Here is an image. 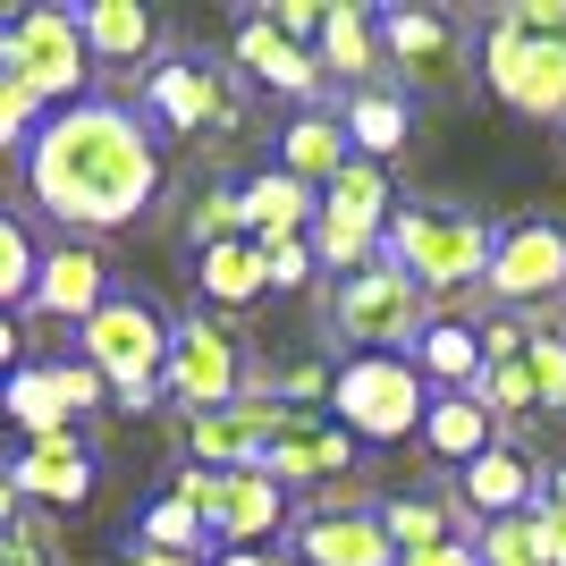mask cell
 Returning a JSON list of instances; mask_svg holds the SVG:
<instances>
[{
    "instance_id": "obj_1",
    "label": "cell",
    "mask_w": 566,
    "mask_h": 566,
    "mask_svg": "<svg viewBox=\"0 0 566 566\" xmlns=\"http://www.w3.org/2000/svg\"><path fill=\"white\" fill-rule=\"evenodd\" d=\"M25 187L69 229H127L161 195V144L118 102H69L25 144Z\"/></svg>"
},
{
    "instance_id": "obj_2",
    "label": "cell",
    "mask_w": 566,
    "mask_h": 566,
    "mask_svg": "<svg viewBox=\"0 0 566 566\" xmlns=\"http://www.w3.org/2000/svg\"><path fill=\"white\" fill-rule=\"evenodd\" d=\"M491 237L499 229H482L473 212H449V203H398L389 229H380V254L398 262L431 305H457L491 271Z\"/></svg>"
},
{
    "instance_id": "obj_3",
    "label": "cell",
    "mask_w": 566,
    "mask_h": 566,
    "mask_svg": "<svg viewBox=\"0 0 566 566\" xmlns=\"http://www.w3.org/2000/svg\"><path fill=\"white\" fill-rule=\"evenodd\" d=\"M85 364L118 398V415H153L161 406V364H169V322L144 296H111L85 322Z\"/></svg>"
},
{
    "instance_id": "obj_4",
    "label": "cell",
    "mask_w": 566,
    "mask_h": 566,
    "mask_svg": "<svg viewBox=\"0 0 566 566\" xmlns=\"http://www.w3.org/2000/svg\"><path fill=\"white\" fill-rule=\"evenodd\" d=\"M423 322H431V296L406 280L389 254H373L364 271L331 280V331L347 338L355 355H406L423 338Z\"/></svg>"
},
{
    "instance_id": "obj_5",
    "label": "cell",
    "mask_w": 566,
    "mask_h": 566,
    "mask_svg": "<svg viewBox=\"0 0 566 566\" xmlns=\"http://www.w3.org/2000/svg\"><path fill=\"white\" fill-rule=\"evenodd\" d=\"M423 373L406 364V355H347L331 373V415L347 440H380V449H398V440H415L423 431Z\"/></svg>"
},
{
    "instance_id": "obj_6",
    "label": "cell",
    "mask_w": 566,
    "mask_h": 566,
    "mask_svg": "<svg viewBox=\"0 0 566 566\" xmlns=\"http://www.w3.org/2000/svg\"><path fill=\"white\" fill-rule=\"evenodd\" d=\"M0 76L34 102H76L94 76V51L76 34V9H18L0 18Z\"/></svg>"
},
{
    "instance_id": "obj_7",
    "label": "cell",
    "mask_w": 566,
    "mask_h": 566,
    "mask_svg": "<svg viewBox=\"0 0 566 566\" xmlns=\"http://www.w3.org/2000/svg\"><path fill=\"white\" fill-rule=\"evenodd\" d=\"M482 85L516 118H542V127H566V43H542L491 9L482 18Z\"/></svg>"
},
{
    "instance_id": "obj_8",
    "label": "cell",
    "mask_w": 566,
    "mask_h": 566,
    "mask_svg": "<svg viewBox=\"0 0 566 566\" xmlns=\"http://www.w3.org/2000/svg\"><path fill=\"white\" fill-rule=\"evenodd\" d=\"M482 296H491L507 322H533V313L566 305V229L558 220H507V229L491 237Z\"/></svg>"
},
{
    "instance_id": "obj_9",
    "label": "cell",
    "mask_w": 566,
    "mask_h": 566,
    "mask_svg": "<svg viewBox=\"0 0 566 566\" xmlns=\"http://www.w3.org/2000/svg\"><path fill=\"white\" fill-rule=\"evenodd\" d=\"M161 398H178L187 415H220L245 398V355L220 322H178L169 331V364H161Z\"/></svg>"
},
{
    "instance_id": "obj_10",
    "label": "cell",
    "mask_w": 566,
    "mask_h": 566,
    "mask_svg": "<svg viewBox=\"0 0 566 566\" xmlns=\"http://www.w3.org/2000/svg\"><path fill=\"white\" fill-rule=\"evenodd\" d=\"M380 69H398L415 94H457L465 85V34L440 9H380Z\"/></svg>"
},
{
    "instance_id": "obj_11",
    "label": "cell",
    "mask_w": 566,
    "mask_h": 566,
    "mask_svg": "<svg viewBox=\"0 0 566 566\" xmlns=\"http://www.w3.org/2000/svg\"><path fill=\"white\" fill-rule=\"evenodd\" d=\"M144 111L161 118L169 136H203V127H229L237 118V85H229L220 60L178 51V60H161V69H144Z\"/></svg>"
},
{
    "instance_id": "obj_12",
    "label": "cell",
    "mask_w": 566,
    "mask_h": 566,
    "mask_svg": "<svg viewBox=\"0 0 566 566\" xmlns=\"http://www.w3.org/2000/svg\"><path fill=\"white\" fill-rule=\"evenodd\" d=\"M280 423H287V406H271V398H237L220 415H187V457L203 473H254L262 440Z\"/></svg>"
},
{
    "instance_id": "obj_13",
    "label": "cell",
    "mask_w": 566,
    "mask_h": 566,
    "mask_svg": "<svg viewBox=\"0 0 566 566\" xmlns=\"http://www.w3.org/2000/svg\"><path fill=\"white\" fill-rule=\"evenodd\" d=\"M355 465V440L338 423H322V415H287L271 440H262L254 473H271L280 491H305V482H331V473Z\"/></svg>"
},
{
    "instance_id": "obj_14",
    "label": "cell",
    "mask_w": 566,
    "mask_h": 566,
    "mask_svg": "<svg viewBox=\"0 0 566 566\" xmlns=\"http://www.w3.org/2000/svg\"><path fill=\"white\" fill-rule=\"evenodd\" d=\"M287 558L296 566H398V549H389L373 507H313V516H296Z\"/></svg>"
},
{
    "instance_id": "obj_15",
    "label": "cell",
    "mask_w": 566,
    "mask_h": 566,
    "mask_svg": "<svg viewBox=\"0 0 566 566\" xmlns=\"http://www.w3.org/2000/svg\"><path fill=\"white\" fill-rule=\"evenodd\" d=\"M406 364L423 373L431 398H473V389H482V364H491V347H482V322H465V313H431L423 338L406 347Z\"/></svg>"
},
{
    "instance_id": "obj_16",
    "label": "cell",
    "mask_w": 566,
    "mask_h": 566,
    "mask_svg": "<svg viewBox=\"0 0 566 566\" xmlns=\"http://www.w3.org/2000/svg\"><path fill=\"white\" fill-rule=\"evenodd\" d=\"M25 305L43 313V322H76V331H85V322L111 305V262H102L94 245H51Z\"/></svg>"
},
{
    "instance_id": "obj_17",
    "label": "cell",
    "mask_w": 566,
    "mask_h": 566,
    "mask_svg": "<svg viewBox=\"0 0 566 566\" xmlns=\"http://www.w3.org/2000/svg\"><path fill=\"white\" fill-rule=\"evenodd\" d=\"M280 524H287V491L271 473H220L212 507H203V533H212V542L254 549V542H271Z\"/></svg>"
},
{
    "instance_id": "obj_18",
    "label": "cell",
    "mask_w": 566,
    "mask_h": 566,
    "mask_svg": "<svg viewBox=\"0 0 566 566\" xmlns=\"http://www.w3.org/2000/svg\"><path fill=\"white\" fill-rule=\"evenodd\" d=\"M18 499H43V507H76V499L94 491V449L76 440V431H51V440H25V457L9 465Z\"/></svg>"
},
{
    "instance_id": "obj_19",
    "label": "cell",
    "mask_w": 566,
    "mask_h": 566,
    "mask_svg": "<svg viewBox=\"0 0 566 566\" xmlns=\"http://www.w3.org/2000/svg\"><path fill=\"white\" fill-rule=\"evenodd\" d=\"M465 507L482 524H499V516H524V507H542V465L516 449V440H499V449H482L465 465Z\"/></svg>"
},
{
    "instance_id": "obj_20",
    "label": "cell",
    "mask_w": 566,
    "mask_h": 566,
    "mask_svg": "<svg viewBox=\"0 0 566 566\" xmlns=\"http://www.w3.org/2000/svg\"><path fill=\"white\" fill-rule=\"evenodd\" d=\"M237 69L254 76V85H271V94H296V102H313V85H322V60L305 43H287L271 18L237 25Z\"/></svg>"
},
{
    "instance_id": "obj_21",
    "label": "cell",
    "mask_w": 566,
    "mask_h": 566,
    "mask_svg": "<svg viewBox=\"0 0 566 566\" xmlns=\"http://www.w3.org/2000/svg\"><path fill=\"white\" fill-rule=\"evenodd\" d=\"M237 195H245V237H254V245H287V237H305L313 212H322V195L296 187L287 169H262V178H245Z\"/></svg>"
},
{
    "instance_id": "obj_22",
    "label": "cell",
    "mask_w": 566,
    "mask_h": 566,
    "mask_svg": "<svg viewBox=\"0 0 566 566\" xmlns=\"http://www.w3.org/2000/svg\"><path fill=\"white\" fill-rule=\"evenodd\" d=\"M76 34H85V51L111 60V69H136V60H153V43H161V25H153L144 0H85V9H76Z\"/></svg>"
},
{
    "instance_id": "obj_23",
    "label": "cell",
    "mask_w": 566,
    "mask_h": 566,
    "mask_svg": "<svg viewBox=\"0 0 566 566\" xmlns=\"http://www.w3.org/2000/svg\"><path fill=\"white\" fill-rule=\"evenodd\" d=\"M347 161H355V144H347V127H338L331 111H296V118H287V136H280V169L296 178V187L322 195Z\"/></svg>"
},
{
    "instance_id": "obj_24",
    "label": "cell",
    "mask_w": 566,
    "mask_h": 566,
    "mask_svg": "<svg viewBox=\"0 0 566 566\" xmlns=\"http://www.w3.org/2000/svg\"><path fill=\"white\" fill-rule=\"evenodd\" d=\"M313 60H322V76H347L355 94L380 76V25L373 9H355V0H331V18H322V43H313Z\"/></svg>"
},
{
    "instance_id": "obj_25",
    "label": "cell",
    "mask_w": 566,
    "mask_h": 566,
    "mask_svg": "<svg viewBox=\"0 0 566 566\" xmlns=\"http://www.w3.org/2000/svg\"><path fill=\"white\" fill-rule=\"evenodd\" d=\"M415 440H423L440 465H473V457L499 449L507 431L491 423V406H482V398H431V406H423V431H415Z\"/></svg>"
},
{
    "instance_id": "obj_26",
    "label": "cell",
    "mask_w": 566,
    "mask_h": 566,
    "mask_svg": "<svg viewBox=\"0 0 566 566\" xmlns=\"http://www.w3.org/2000/svg\"><path fill=\"white\" fill-rule=\"evenodd\" d=\"M338 127H347V144H355V161H398L406 153V136H415V111H406V94H380V85H364V94L347 102V118H338Z\"/></svg>"
},
{
    "instance_id": "obj_27",
    "label": "cell",
    "mask_w": 566,
    "mask_h": 566,
    "mask_svg": "<svg viewBox=\"0 0 566 566\" xmlns=\"http://www.w3.org/2000/svg\"><path fill=\"white\" fill-rule=\"evenodd\" d=\"M195 280H203L212 305H254V296H271V262H262L254 237H229V245H203V254H195Z\"/></svg>"
},
{
    "instance_id": "obj_28",
    "label": "cell",
    "mask_w": 566,
    "mask_h": 566,
    "mask_svg": "<svg viewBox=\"0 0 566 566\" xmlns=\"http://www.w3.org/2000/svg\"><path fill=\"white\" fill-rule=\"evenodd\" d=\"M0 406L18 415L25 440H51V431H69V398H60L51 364H18V373H9V389H0Z\"/></svg>"
},
{
    "instance_id": "obj_29",
    "label": "cell",
    "mask_w": 566,
    "mask_h": 566,
    "mask_svg": "<svg viewBox=\"0 0 566 566\" xmlns=\"http://www.w3.org/2000/svg\"><path fill=\"white\" fill-rule=\"evenodd\" d=\"M473 558H482V566H549V524H542V507L482 524V533H473Z\"/></svg>"
},
{
    "instance_id": "obj_30",
    "label": "cell",
    "mask_w": 566,
    "mask_h": 566,
    "mask_svg": "<svg viewBox=\"0 0 566 566\" xmlns=\"http://www.w3.org/2000/svg\"><path fill=\"white\" fill-rule=\"evenodd\" d=\"M473 398L491 406V423H524V415H542V380H533L524 347H516V355H491V364H482V389H473Z\"/></svg>"
},
{
    "instance_id": "obj_31",
    "label": "cell",
    "mask_w": 566,
    "mask_h": 566,
    "mask_svg": "<svg viewBox=\"0 0 566 566\" xmlns=\"http://www.w3.org/2000/svg\"><path fill=\"white\" fill-rule=\"evenodd\" d=\"M203 516H195L187 499H153L144 507V524H136V549H169V558H203Z\"/></svg>"
},
{
    "instance_id": "obj_32",
    "label": "cell",
    "mask_w": 566,
    "mask_h": 566,
    "mask_svg": "<svg viewBox=\"0 0 566 566\" xmlns=\"http://www.w3.org/2000/svg\"><path fill=\"white\" fill-rule=\"evenodd\" d=\"M380 533H389V549H431V542H449L457 524L440 499H389V507H373Z\"/></svg>"
},
{
    "instance_id": "obj_33",
    "label": "cell",
    "mask_w": 566,
    "mask_h": 566,
    "mask_svg": "<svg viewBox=\"0 0 566 566\" xmlns=\"http://www.w3.org/2000/svg\"><path fill=\"white\" fill-rule=\"evenodd\" d=\"M34 271H43V254H34L25 220H18V212H0V313L18 305V296H34Z\"/></svg>"
},
{
    "instance_id": "obj_34",
    "label": "cell",
    "mask_w": 566,
    "mask_h": 566,
    "mask_svg": "<svg viewBox=\"0 0 566 566\" xmlns=\"http://www.w3.org/2000/svg\"><path fill=\"white\" fill-rule=\"evenodd\" d=\"M187 237H195V254H203V245H229V237H245V195H237V187H212V195L187 212Z\"/></svg>"
},
{
    "instance_id": "obj_35",
    "label": "cell",
    "mask_w": 566,
    "mask_h": 566,
    "mask_svg": "<svg viewBox=\"0 0 566 566\" xmlns=\"http://www.w3.org/2000/svg\"><path fill=\"white\" fill-rule=\"evenodd\" d=\"M524 364L542 380V415H566V338L533 322V331H524Z\"/></svg>"
},
{
    "instance_id": "obj_36",
    "label": "cell",
    "mask_w": 566,
    "mask_h": 566,
    "mask_svg": "<svg viewBox=\"0 0 566 566\" xmlns=\"http://www.w3.org/2000/svg\"><path fill=\"white\" fill-rule=\"evenodd\" d=\"M262 18H271V25H280V34H287V43H322V18H331V0H280V9H262Z\"/></svg>"
},
{
    "instance_id": "obj_37",
    "label": "cell",
    "mask_w": 566,
    "mask_h": 566,
    "mask_svg": "<svg viewBox=\"0 0 566 566\" xmlns=\"http://www.w3.org/2000/svg\"><path fill=\"white\" fill-rule=\"evenodd\" d=\"M34 118H43V102L18 94V85L0 76V153H9V144H34Z\"/></svg>"
},
{
    "instance_id": "obj_38",
    "label": "cell",
    "mask_w": 566,
    "mask_h": 566,
    "mask_svg": "<svg viewBox=\"0 0 566 566\" xmlns=\"http://www.w3.org/2000/svg\"><path fill=\"white\" fill-rule=\"evenodd\" d=\"M262 262H271V287H313V271H322L305 237H287V245H262Z\"/></svg>"
},
{
    "instance_id": "obj_39",
    "label": "cell",
    "mask_w": 566,
    "mask_h": 566,
    "mask_svg": "<svg viewBox=\"0 0 566 566\" xmlns=\"http://www.w3.org/2000/svg\"><path fill=\"white\" fill-rule=\"evenodd\" d=\"M507 25L524 34H542V43H566V0H516V9H499Z\"/></svg>"
},
{
    "instance_id": "obj_40",
    "label": "cell",
    "mask_w": 566,
    "mask_h": 566,
    "mask_svg": "<svg viewBox=\"0 0 566 566\" xmlns=\"http://www.w3.org/2000/svg\"><path fill=\"white\" fill-rule=\"evenodd\" d=\"M51 380H60V398H69V415H76V406H102V398H111L94 364H51Z\"/></svg>"
},
{
    "instance_id": "obj_41",
    "label": "cell",
    "mask_w": 566,
    "mask_h": 566,
    "mask_svg": "<svg viewBox=\"0 0 566 566\" xmlns=\"http://www.w3.org/2000/svg\"><path fill=\"white\" fill-rule=\"evenodd\" d=\"M398 566H482V558H473L465 533H449V542H431V549H398Z\"/></svg>"
},
{
    "instance_id": "obj_42",
    "label": "cell",
    "mask_w": 566,
    "mask_h": 566,
    "mask_svg": "<svg viewBox=\"0 0 566 566\" xmlns=\"http://www.w3.org/2000/svg\"><path fill=\"white\" fill-rule=\"evenodd\" d=\"M212 566H296V558H271V549H220Z\"/></svg>"
},
{
    "instance_id": "obj_43",
    "label": "cell",
    "mask_w": 566,
    "mask_h": 566,
    "mask_svg": "<svg viewBox=\"0 0 566 566\" xmlns=\"http://www.w3.org/2000/svg\"><path fill=\"white\" fill-rule=\"evenodd\" d=\"M0 373H18V322L0 313Z\"/></svg>"
},
{
    "instance_id": "obj_44",
    "label": "cell",
    "mask_w": 566,
    "mask_h": 566,
    "mask_svg": "<svg viewBox=\"0 0 566 566\" xmlns=\"http://www.w3.org/2000/svg\"><path fill=\"white\" fill-rule=\"evenodd\" d=\"M127 566H212V558H169V549H136Z\"/></svg>"
},
{
    "instance_id": "obj_45",
    "label": "cell",
    "mask_w": 566,
    "mask_h": 566,
    "mask_svg": "<svg viewBox=\"0 0 566 566\" xmlns=\"http://www.w3.org/2000/svg\"><path fill=\"white\" fill-rule=\"evenodd\" d=\"M9 524H18V482L0 473V533H9Z\"/></svg>"
}]
</instances>
